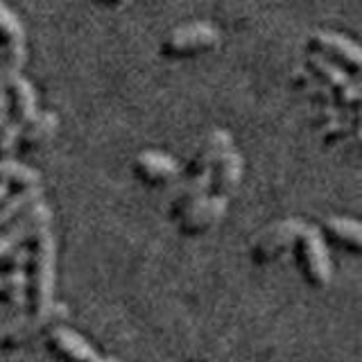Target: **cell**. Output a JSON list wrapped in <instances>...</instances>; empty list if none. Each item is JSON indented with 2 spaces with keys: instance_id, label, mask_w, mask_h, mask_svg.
Returning a JSON list of instances; mask_svg holds the SVG:
<instances>
[{
  "instance_id": "7a4b0ae2",
  "label": "cell",
  "mask_w": 362,
  "mask_h": 362,
  "mask_svg": "<svg viewBox=\"0 0 362 362\" xmlns=\"http://www.w3.org/2000/svg\"><path fill=\"white\" fill-rule=\"evenodd\" d=\"M68 305L52 301L43 313H16L0 320V349H23L43 339L52 328L68 322Z\"/></svg>"
},
{
  "instance_id": "9a60e30c",
  "label": "cell",
  "mask_w": 362,
  "mask_h": 362,
  "mask_svg": "<svg viewBox=\"0 0 362 362\" xmlns=\"http://www.w3.org/2000/svg\"><path fill=\"white\" fill-rule=\"evenodd\" d=\"M5 109L7 118L18 124H25L37 113V95L25 77H14L5 88Z\"/></svg>"
},
{
  "instance_id": "d6986e66",
  "label": "cell",
  "mask_w": 362,
  "mask_h": 362,
  "mask_svg": "<svg viewBox=\"0 0 362 362\" xmlns=\"http://www.w3.org/2000/svg\"><path fill=\"white\" fill-rule=\"evenodd\" d=\"M0 186L11 192L34 188L39 186V175L14 158H0Z\"/></svg>"
},
{
  "instance_id": "6da1fadb",
  "label": "cell",
  "mask_w": 362,
  "mask_h": 362,
  "mask_svg": "<svg viewBox=\"0 0 362 362\" xmlns=\"http://www.w3.org/2000/svg\"><path fill=\"white\" fill-rule=\"evenodd\" d=\"M54 258H57V249L50 229L34 235L28 245V258H25L28 313H43L52 303Z\"/></svg>"
},
{
  "instance_id": "30bf717a",
  "label": "cell",
  "mask_w": 362,
  "mask_h": 362,
  "mask_svg": "<svg viewBox=\"0 0 362 362\" xmlns=\"http://www.w3.org/2000/svg\"><path fill=\"white\" fill-rule=\"evenodd\" d=\"M132 173L145 186H165L179 175V165L170 154L145 150L132 161Z\"/></svg>"
},
{
  "instance_id": "7c38bea8",
  "label": "cell",
  "mask_w": 362,
  "mask_h": 362,
  "mask_svg": "<svg viewBox=\"0 0 362 362\" xmlns=\"http://www.w3.org/2000/svg\"><path fill=\"white\" fill-rule=\"evenodd\" d=\"M57 127H59V118H57V113H50V111L34 113V116L23 124L21 132H18L14 154L28 156L32 152H39L41 147L52 139Z\"/></svg>"
},
{
  "instance_id": "603a6c76",
  "label": "cell",
  "mask_w": 362,
  "mask_h": 362,
  "mask_svg": "<svg viewBox=\"0 0 362 362\" xmlns=\"http://www.w3.org/2000/svg\"><path fill=\"white\" fill-rule=\"evenodd\" d=\"M23 124L9 120L5 116L3 124H0V158H11L16 152V139Z\"/></svg>"
},
{
  "instance_id": "4fadbf2b",
  "label": "cell",
  "mask_w": 362,
  "mask_h": 362,
  "mask_svg": "<svg viewBox=\"0 0 362 362\" xmlns=\"http://www.w3.org/2000/svg\"><path fill=\"white\" fill-rule=\"evenodd\" d=\"M231 147H233V141H231L229 132H224V129L209 132L206 136H204V141L197 145V150L190 156V161L186 165V173H184L186 179L206 175L209 168L218 161L226 150H231Z\"/></svg>"
},
{
  "instance_id": "8fae6325",
  "label": "cell",
  "mask_w": 362,
  "mask_h": 362,
  "mask_svg": "<svg viewBox=\"0 0 362 362\" xmlns=\"http://www.w3.org/2000/svg\"><path fill=\"white\" fill-rule=\"evenodd\" d=\"M243 170H245V163H243L240 152L233 150V147L226 150L206 173L209 175V195L229 199L231 192L240 186Z\"/></svg>"
},
{
  "instance_id": "277c9868",
  "label": "cell",
  "mask_w": 362,
  "mask_h": 362,
  "mask_svg": "<svg viewBox=\"0 0 362 362\" xmlns=\"http://www.w3.org/2000/svg\"><path fill=\"white\" fill-rule=\"evenodd\" d=\"M220 32L211 23H186L173 28L158 43V52L165 59H192L218 48Z\"/></svg>"
},
{
  "instance_id": "2e32d148",
  "label": "cell",
  "mask_w": 362,
  "mask_h": 362,
  "mask_svg": "<svg viewBox=\"0 0 362 362\" xmlns=\"http://www.w3.org/2000/svg\"><path fill=\"white\" fill-rule=\"evenodd\" d=\"M0 301L14 313L28 310V294H25V265L7 269L0 274Z\"/></svg>"
},
{
  "instance_id": "9c48e42d",
  "label": "cell",
  "mask_w": 362,
  "mask_h": 362,
  "mask_svg": "<svg viewBox=\"0 0 362 362\" xmlns=\"http://www.w3.org/2000/svg\"><path fill=\"white\" fill-rule=\"evenodd\" d=\"M224 213H226V199L206 195L204 199H199L195 206L181 215L177 220V229L186 238H197L202 233L211 231L213 226L224 218Z\"/></svg>"
},
{
  "instance_id": "8992f818",
  "label": "cell",
  "mask_w": 362,
  "mask_h": 362,
  "mask_svg": "<svg viewBox=\"0 0 362 362\" xmlns=\"http://www.w3.org/2000/svg\"><path fill=\"white\" fill-rule=\"evenodd\" d=\"M305 48L310 50V54L342 68L351 77H358L360 66H362V54H360L358 43L333 32H315L305 39Z\"/></svg>"
},
{
  "instance_id": "5b68a950",
  "label": "cell",
  "mask_w": 362,
  "mask_h": 362,
  "mask_svg": "<svg viewBox=\"0 0 362 362\" xmlns=\"http://www.w3.org/2000/svg\"><path fill=\"white\" fill-rule=\"evenodd\" d=\"M301 229H303V222L294 218L269 224L267 229L263 233H258L256 240L249 245V260L260 267L276 263L279 258H283L292 249Z\"/></svg>"
},
{
  "instance_id": "5bb4252c",
  "label": "cell",
  "mask_w": 362,
  "mask_h": 362,
  "mask_svg": "<svg viewBox=\"0 0 362 362\" xmlns=\"http://www.w3.org/2000/svg\"><path fill=\"white\" fill-rule=\"evenodd\" d=\"M320 235L324 243H331L339 249H346L354 256L362 252V226L356 220L349 218H326L320 224Z\"/></svg>"
},
{
  "instance_id": "ba28073f",
  "label": "cell",
  "mask_w": 362,
  "mask_h": 362,
  "mask_svg": "<svg viewBox=\"0 0 362 362\" xmlns=\"http://www.w3.org/2000/svg\"><path fill=\"white\" fill-rule=\"evenodd\" d=\"M43 344L50 354L62 360V362H120L116 358H102L98 356L93 346H90L86 339L71 331L68 326H57L43 337Z\"/></svg>"
},
{
  "instance_id": "ac0fdd59",
  "label": "cell",
  "mask_w": 362,
  "mask_h": 362,
  "mask_svg": "<svg viewBox=\"0 0 362 362\" xmlns=\"http://www.w3.org/2000/svg\"><path fill=\"white\" fill-rule=\"evenodd\" d=\"M209 195V175H199V177H190L186 179V184L181 186V190L175 195V199L170 202L168 215L170 220H179L188 209H192L199 199Z\"/></svg>"
},
{
  "instance_id": "d4e9b609",
  "label": "cell",
  "mask_w": 362,
  "mask_h": 362,
  "mask_svg": "<svg viewBox=\"0 0 362 362\" xmlns=\"http://www.w3.org/2000/svg\"><path fill=\"white\" fill-rule=\"evenodd\" d=\"M5 116H7V109H5V98H3V100H0V124H3Z\"/></svg>"
},
{
  "instance_id": "52a82bcc",
  "label": "cell",
  "mask_w": 362,
  "mask_h": 362,
  "mask_svg": "<svg viewBox=\"0 0 362 362\" xmlns=\"http://www.w3.org/2000/svg\"><path fill=\"white\" fill-rule=\"evenodd\" d=\"M50 222H52L50 209L45 206L43 202L34 204V206L28 213H23L14 224H9L5 231H0V258L16 252V249L28 247L34 235L50 229Z\"/></svg>"
},
{
  "instance_id": "3957f363",
  "label": "cell",
  "mask_w": 362,
  "mask_h": 362,
  "mask_svg": "<svg viewBox=\"0 0 362 362\" xmlns=\"http://www.w3.org/2000/svg\"><path fill=\"white\" fill-rule=\"evenodd\" d=\"M292 249H294V258H297V267L301 272V276L310 288L324 290L331 286V279H333L331 256H328L326 243L322 240V235L315 226L303 224V229L299 231Z\"/></svg>"
},
{
  "instance_id": "cb8c5ba5",
  "label": "cell",
  "mask_w": 362,
  "mask_h": 362,
  "mask_svg": "<svg viewBox=\"0 0 362 362\" xmlns=\"http://www.w3.org/2000/svg\"><path fill=\"white\" fill-rule=\"evenodd\" d=\"M98 3L107 5V7H122V5H127L129 0H98Z\"/></svg>"
},
{
  "instance_id": "7402d4cb",
  "label": "cell",
  "mask_w": 362,
  "mask_h": 362,
  "mask_svg": "<svg viewBox=\"0 0 362 362\" xmlns=\"http://www.w3.org/2000/svg\"><path fill=\"white\" fill-rule=\"evenodd\" d=\"M25 43V30L18 16L5 3H0V45H18Z\"/></svg>"
},
{
  "instance_id": "e0dca14e",
  "label": "cell",
  "mask_w": 362,
  "mask_h": 362,
  "mask_svg": "<svg viewBox=\"0 0 362 362\" xmlns=\"http://www.w3.org/2000/svg\"><path fill=\"white\" fill-rule=\"evenodd\" d=\"M41 202V188H25L9 192V195L0 202V231H5L9 224H14L23 213H28L34 204Z\"/></svg>"
},
{
  "instance_id": "44dd1931",
  "label": "cell",
  "mask_w": 362,
  "mask_h": 362,
  "mask_svg": "<svg viewBox=\"0 0 362 362\" xmlns=\"http://www.w3.org/2000/svg\"><path fill=\"white\" fill-rule=\"evenodd\" d=\"M305 68H308V71L315 75V79H320L322 84L333 86V90L342 88V86H346L351 82V79H356V77H351L349 73H344L342 68L328 64V62L320 59V57H315V54H310L308 59H305Z\"/></svg>"
},
{
  "instance_id": "ffe728a7",
  "label": "cell",
  "mask_w": 362,
  "mask_h": 362,
  "mask_svg": "<svg viewBox=\"0 0 362 362\" xmlns=\"http://www.w3.org/2000/svg\"><path fill=\"white\" fill-rule=\"evenodd\" d=\"M28 52H25V43L18 45H5L3 52H0V100L5 98V88L14 77L21 75L23 66H25Z\"/></svg>"
}]
</instances>
